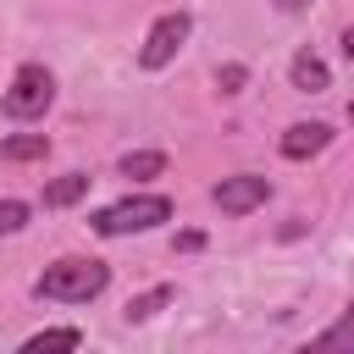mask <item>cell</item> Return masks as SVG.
Instances as JSON below:
<instances>
[{"label":"cell","instance_id":"6da1fadb","mask_svg":"<svg viewBox=\"0 0 354 354\" xmlns=\"http://www.w3.org/2000/svg\"><path fill=\"white\" fill-rule=\"evenodd\" d=\"M105 288H111V266L105 260H83V254H66V260L44 266L39 282H33V293L39 299H55V304H88Z\"/></svg>","mask_w":354,"mask_h":354},{"label":"cell","instance_id":"30bf717a","mask_svg":"<svg viewBox=\"0 0 354 354\" xmlns=\"http://www.w3.org/2000/svg\"><path fill=\"white\" fill-rule=\"evenodd\" d=\"M0 155H6V160H44V155H50V138H44V133H11V138L0 144Z\"/></svg>","mask_w":354,"mask_h":354},{"label":"cell","instance_id":"9c48e42d","mask_svg":"<svg viewBox=\"0 0 354 354\" xmlns=\"http://www.w3.org/2000/svg\"><path fill=\"white\" fill-rule=\"evenodd\" d=\"M44 348H83V332L77 326H44L22 343V354H44Z\"/></svg>","mask_w":354,"mask_h":354},{"label":"cell","instance_id":"7c38bea8","mask_svg":"<svg viewBox=\"0 0 354 354\" xmlns=\"http://www.w3.org/2000/svg\"><path fill=\"white\" fill-rule=\"evenodd\" d=\"M166 171V155L160 149H133L122 155V177H160Z\"/></svg>","mask_w":354,"mask_h":354},{"label":"cell","instance_id":"8992f818","mask_svg":"<svg viewBox=\"0 0 354 354\" xmlns=\"http://www.w3.org/2000/svg\"><path fill=\"white\" fill-rule=\"evenodd\" d=\"M332 144V127L326 122H293L288 133H282V155L288 160H310V155H321Z\"/></svg>","mask_w":354,"mask_h":354},{"label":"cell","instance_id":"4fadbf2b","mask_svg":"<svg viewBox=\"0 0 354 354\" xmlns=\"http://www.w3.org/2000/svg\"><path fill=\"white\" fill-rule=\"evenodd\" d=\"M315 348H354V304H348V310H343V315L315 337Z\"/></svg>","mask_w":354,"mask_h":354},{"label":"cell","instance_id":"3957f363","mask_svg":"<svg viewBox=\"0 0 354 354\" xmlns=\"http://www.w3.org/2000/svg\"><path fill=\"white\" fill-rule=\"evenodd\" d=\"M50 100H55V77H50V66L28 61V66H17L11 88H6V116H11V122H33V116L50 111Z\"/></svg>","mask_w":354,"mask_h":354},{"label":"cell","instance_id":"5b68a950","mask_svg":"<svg viewBox=\"0 0 354 354\" xmlns=\"http://www.w3.org/2000/svg\"><path fill=\"white\" fill-rule=\"evenodd\" d=\"M271 199V177H260V171H232V177H221L216 188H210V205L221 210V216H249V210H260Z\"/></svg>","mask_w":354,"mask_h":354},{"label":"cell","instance_id":"7a4b0ae2","mask_svg":"<svg viewBox=\"0 0 354 354\" xmlns=\"http://www.w3.org/2000/svg\"><path fill=\"white\" fill-rule=\"evenodd\" d=\"M160 221H171V199H166V194H127V199H116V205H105V210L88 216V227H94L100 238L149 232V227H160Z\"/></svg>","mask_w":354,"mask_h":354},{"label":"cell","instance_id":"ac0fdd59","mask_svg":"<svg viewBox=\"0 0 354 354\" xmlns=\"http://www.w3.org/2000/svg\"><path fill=\"white\" fill-rule=\"evenodd\" d=\"M348 116H354V100H348Z\"/></svg>","mask_w":354,"mask_h":354},{"label":"cell","instance_id":"277c9868","mask_svg":"<svg viewBox=\"0 0 354 354\" xmlns=\"http://www.w3.org/2000/svg\"><path fill=\"white\" fill-rule=\"evenodd\" d=\"M188 33H194V17H188V11H166V17H155L149 33H144V44H138V66H144V72L171 66L177 50L188 44Z\"/></svg>","mask_w":354,"mask_h":354},{"label":"cell","instance_id":"52a82bcc","mask_svg":"<svg viewBox=\"0 0 354 354\" xmlns=\"http://www.w3.org/2000/svg\"><path fill=\"white\" fill-rule=\"evenodd\" d=\"M288 77H293V88H299V94H321V88L332 83V72H326V61H321V55H310V50H299V55H293V66H288Z\"/></svg>","mask_w":354,"mask_h":354},{"label":"cell","instance_id":"5bb4252c","mask_svg":"<svg viewBox=\"0 0 354 354\" xmlns=\"http://www.w3.org/2000/svg\"><path fill=\"white\" fill-rule=\"evenodd\" d=\"M28 216H33V210H28L22 199H0V238L22 232V227H28Z\"/></svg>","mask_w":354,"mask_h":354},{"label":"cell","instance_id":"e0dca14e","mask_svg":"<svg viewBox=\"0 0 354 354\" xmlns=\"http://www.w3.org/2000/svg\"><path fill=\"white\" fill-rule=\"evenodd\" d=\"M277 6H282V11H310L315 0H277Z\"/></svg>","mask_w":354,"mask_h":354},{"label":"cell","instance_id":"ba28073f","mask_svg":"<svg viewBox=\"0 0 354 354\" xmlns=\"http://www.w3.org/2000/svg\"><path fill=\"white\" fill-rule=\"evenodd\" d=\"M83 194H88V177H83V171H66V177L44 183V210H66V205H77Z\"/></svg>","mask_w":354,"mask_h":354},{"label":"cell","instance_id":"2e32d148","mask_svg":"<svg viewBox=\"0 0 354 354\" xmlns=\"http://www.w3.org/2000/svg\"><path fill=\"white\" fill-rule=\"evenodd\" d=\"M343 55H348V61H354V22H348V28H343Z\"/></svg>","mask_w":354,"mask_h":354},{"label":"cell","instance_id":"9a60e30c","mask_svg":"<svg viewBox=\"0 0 354 354\" xmlns=\"http://www.w3.org/2000/svg\"><path fill=\"white\" fill-rule=\"evenodd\" d=\"M243 83H249V66H238V61H227V66L216 72V88H221V94H243Z\"/></svg>","mask_w":354,"mask_h":354},{"label":"cell","instance_id":"8fae6325","mask_svg":"<svg viewBox=\"0 0 354 354\" xmlns=\"http://www.w3.org/2000/svg\"><path fill=\"white\" fill-rule=\"evenodd\" d=\"M166 304H171V288H149V293H138V299H127V310H122V315H127V321L138 326V321H149V315H160Z\"/></svg>","mask_w":354,"mask_h":354}]
</instances>
